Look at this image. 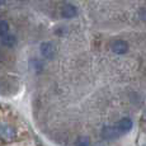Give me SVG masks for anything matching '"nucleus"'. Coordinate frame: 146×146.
Segmentation results:
<instances>
[{"mask_svg": "<svg viewBox=\"0 0 146 146\" xmlns=\"http://www.w3.org/2000/svg\"><path fill=\"white\" fill-rule=\"evenodd\" d=\"M76 14H78V9L72 4H65L61 8V17L65 19L74 18V17H76Z\"/></svg>", "mask_w": 146, "mask_h": 146, "instance_id": "nucleus-5", "label": "nucleus"}, {"mask_svg": "<svg viewBox=\"0 0 146 146\" xmlns=\"http://www.w3.org/2000/svg\"><path fill=\"white\" fill-rule=\"evenodd\" d=\"M111 50L117 55H123L128 51V43L123 40H114L111 43Z\"/></svg>", "mask_w": 146, "mask_h": 146, "instance_id": "nucleus-3", "label": "nucleus"}, {"mask_svg": "<svg viewBox=\"0 0 146 146\" xmlns=\"http://www.w3.org/2000/svg\"><path fill=\"white\" fill-rule=\"evenodd\" d=\"M17 137V131L10 125H0V140L4 142H10Z\"/></svg>", "mask_w": 146, "mask_h": 146, "instance_id": "nucleus-1", "label": "nucleus"}, {"mask_svg": "<svg viewBox=\"0 0 146 146\" xmlns=\"http://www.w3.org/2000/svg\"><path fill=\"white\" fill-rule=\"evenodd\" d=\"M0 56H1V55H0Z\"/></svg>", "mask_w": 146, "mask_h": 146, "instance_id": "nucleus-15", "label": "nucleus"}, {"mask_svg": "<svg viewBox=\"0 0 146 146\" xmlns=\"http://www.w3.org/2000/svg\"><path fill=\"white\" fill-rule=\"evenodd\" d=\"M94 146H104V145H102V144H97V145H94Z\"/></svg>", "mask_w": 146, "mask_h": 146, "instance_id": "nucleus-14", "label": "nucleus"}, {"mask_svg": "<svg viewBox=\"0 0 146 146\" xmlns=\"http://www.w3.org/2000/svg\"><path fill=\"white\" fill-rule=\"evenodd\" d=\"M17 43V38L13 35H7L4 37H1V44L7 47H13Z\"/></svg>", "mask_w": 146, "mask_h": 146, "instance_id": "nucleus-7", "label": "nucleus"}, {"mask_svg": "<svg viewBox=\"0 0 146 146\" xmlns=\"http://www.w3.org/2000/svg\"><path fill=\"white\" fill-rule=\"evenodd\" d=\"M139 15H140V18H141V19H144V21H146V8H142V9L140 10Z\"/></svg>", "mask_w": 146, "mask_h": 146, "instance_id": "nucleus-11", "label": "nucleus"}, {"mask_svg": "<svg viewBox=\"0 0 146 146\" xmlns=\"http://www.w3.org/2000/svg\"><path fill=\"white\" fill-rule=\"evenodd\" d=\"M9 35V23L7 21H0V37Z\"/></svg>", "mask_w": 146, "mask_h": 146, "instance_id": "nucleus-9", "label": "nucleus"}, {"mask_svg": "<svg viewBox=\"0 0 146 146\" xmlns=\"http://www.w3.org/2000/svg\"><path fill=\"white\" fill-rule=\"evenodd\" d=\"M118 135H119V132L113 126H104V127L102 128V137L104 140H114Z\"/></svg>", "mask_w": 146, "mask_h": 146, "instance_id": "nucleus-6", "label": "nucleus"}, {"mask_svg": "<svg viewBox=\"0 0 146 146\" xmlns=\"http://www.w3.org/2000/svg\"><path fill=\"white\" fill-rule=\"evenodd\" d=\"M133 127V122L131 118H128V117H123V118H121L118 121V123H117L116 128L117 131H118L119 133H126V132H130L131 130H132Z\"/></svg>", "mask_w": 146, "mask_h": 146, "instance_id": "nucleus-4", "label": "nucleus"}, {"mask_svg": "<svg viewBox=\"0 0 146 146\" xmlns=\"http://www.w3.org/2000/svg\"><path fill=\"white\" fill-rule=\"evenodd\" d=\"M31 67H32V70L35 72H37V74H40V72L43 71V62H42L41 60H37V58H33V60H31Z\"/></svg>", "mask_w": 146, "mask_h": 146, "instance_id": "nucleus-8", "label": "nucleus"}, {"mask_svg": "<svg viewBox=\"0 0 146 146\" xmlns=\"http://www.w3.org/2000/svg\"><path fill=\"white\" fill-rule=\"evenodd\" d=\"M75 146H92L90 139H89L88 136H80V137H78Z\"/></svg>", "mask_w": 146, "mask_h": 146, "instance_id": "nucleus-10", "label": "nucleus"}, {"mask_svg": "<svg viewBox=\"0 0 146 146\" xmlns=\"http://www.w3.org/2000/svg\"><path fill=\"white\" fill-rule=\"evenodd\" d=\"M5 1H7V0H0V5H4Z\"/></svg>", "mask_w": 146, "mask_h": 146, "instance_id": "nucleus-12", "label": "nucleus"}, {"mask_svg": "<svg viewBox=\"0 0 146 146\" xmlns=\"http://www.w3.org/2000/svg\"><path fill=\"white\" fill-rule=\"evenodd\" d=\"M144 121H145V122H146V111L144 112Z\"/></svg>", "mask_w": 146, "mask_h": 146, "instance_id": "nucleus-13", "label": "nucleus"}, {"mask_svg": "<svg viewBox=\"0 0 146 146\" xmlns=\"http://www.w3.org/2000/svg\"><path fill=\"white\" fill-rule=\"evenodd\" d=\"M40 51H41V55L44 58H47V60H52L56 55V48L51 42H43V43H41Z\"/></svg>", "mask_w": 146, "mask_h": 146, "instance_id": "nucleus-2", "label": "nucleus"}]
</instances>
